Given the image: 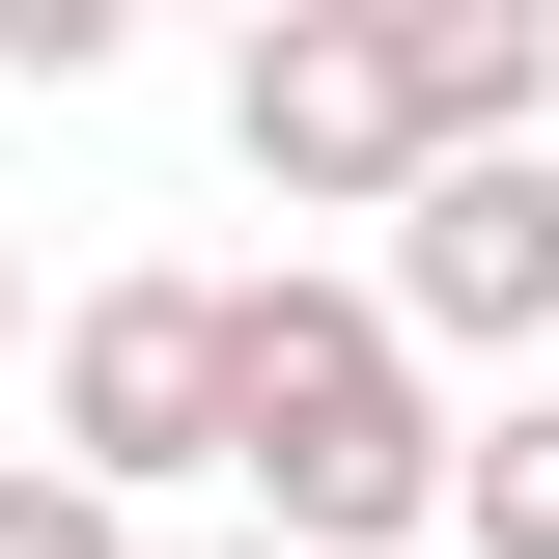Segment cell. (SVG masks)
<instances>
[{"label":"cell","instance_id":"cell-4","mask_svg":"<svg viewBox=\"0 0 559 559\" xmlns=\"http://www.w3.org/2000/svg\"><path fill=\"white\" fill-rule=\"evenodd\" d=\"M392 336H419V392L559 336V140H476L448 197H392Z\"/></svg>","mask_w":559,"mask_h":559},{"label":"cell","instance_id":"cell-1","mask_svg":"<svg viewBox=\"0 0 559 559\" xmlns=\"http://www.w3.org/2000/svg\"><path fill=\"white\" fill-rule=\"evenodd\" d=\"M559 112V0H280L252 57H224V140H252L280 197H448L476 140Z\"/></svg>","mask_w":559,"mask_h":559},{"label":"cell","instance_id":"cell-2","mask_svg":"<svg viewBox=\"0 0 559 559\" xmlns=\"http://www.w3.org/2000/svg\"><path fill=\"white\" fill-rule=\"evenodd\" d=\"M224 476L280 503V559L448 532V392H419L392 280H224Z\"/></svg>","mask_w":559,"mask_h":559},{"label":"cell","instance_id":"cell-7","mask_svg":"<svg viewBox=\"0 0 559 559\" xmlns=\"http://www.w3.org/2000/svg\"><path fill=\"white\" fill-rule=\"evenodd\" d=\"M0 364H28V252H0Z\"/></svg>","mask_w":559,"mask_h":559},{"label":"cell","instance_id":"cell-3","mask_svg":"<svg viewBox=\"0 0 559 559\" xmlns=\"http://www.w3.org/2000/svg\"><path fill=\"white\" fill-rule=\"evenodd\" d=\"M57 476L84 503L224 476V280H84V308H57Z\"/></svg>","mask_w":559,"mask_h":559},{"label":"cell","instance_id":"cell-5","mask_svg":"<svg viewBox=\"0 0 559 559\" xmlns=\"http://www.w3.org/2000/svg\"><path fill=\"white\" fill-rule=\"evenodd\" d=\"M448 532H476V559H559V392L448 419Z\"/></svg>","mask_w":559,"mask_h":559},{"label":"cell","instance_id":"cell-6","mask_svg":"<svg viewBox=\"0 0 559 559\" xmlns=\"http://www.w3.org/2000/svg\"><path fill=\"white\" fill-rule=\"evenodd\" d=\"M0 559H140V532H112V503L57 476V448H28V476H0Z\"/></svg>","mask_w":559,"mask_h":559}]
</instances>
